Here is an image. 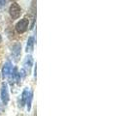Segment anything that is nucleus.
<instances>
[{"label":"nucleus","instance_id":"2","mask_svg":"<svg viewBox=\"0 0 129 116\" xmlns=\"http://www.w3.org/2000/svg\"><path fill=\"white\" fill-rule=\"evenodd\" d=\"M9 13H10V16L13 19H17L20 17V14H21V9L18 3H13L11 6H10V9H9Z\"/></svg>","mask_w":129,"mask_h":116},{"label":"nucleus","instance_id":"6","mask_svg":"<svg viewBox=\"0 0 129 116\" xmlns=\"http://www.w3.org/2000/svg\"><path fill=\"white\" fill-rule=\"evenodd\" d=\"M20 49H21V46L19 44H16L13 46V51H12V55L15 58V61H18L19 60V56H20Z\"/></svg>","mask_w":129,"mask_h":116},{"label":"nucleus","instance_id":"8","mask_svg":"<svg viewBox=\"0 0 129 116\" xmlns=\"http://www.w3.org/2000/svg\"><path fill=\"white\" fill-rule=\"evenodd\" d=\"M27 97H28V91H27V88H25V89L23 90V92H22V95H21V105H22V106L25 104Z\"/></svg>","mask_w":129,"mask_h":116},{"label":"nucleus","instance_id":"9","mask_svg":"<svg viewBox=\"0 0 129 116\" xmlns=\"http://www.w3.org/2000/svg\"><path fill=\"white\" fill-rule=\"evenodd\" d=\"M32 96H33V93L32 92H30L29 94H28V97H27V109L30 110L31 108V102H32Z\"/></svg>","mask_w":129,"mask_h":116},{"label":"nucleus","instance_id":"1","mask_svg":"<svg viewBox=\"0 0 129 116\" xmlns=\"http://www.w3.org/2000/svg\"><path fill=\"white\" fill-rule=\"evenodd\" d=\"M32 65H33V59H32V57L29 55V56H27V57L25 58L23 67H22L21 71L19 73L20 77H24L27 74L30 73V70H31V68H32Z\"/></svg>","mask_w":129,"mask_h":116},{"label":"nucleus","instance_id":"4","mask_svg":"<svg viewBox=\"0 0 129 116\" xmlns=\"http://www.w3.org/2000/svg\"><path fill=\"white\" fill-rule=\"evenodd\" d=\"M9 91H8V86L6 83H3L1 86V100H2V103L3 104L6 105L7 103H9Z\"/></svg>","mask_w":129,"mask_h":116},{"label":"nucleus","instance_id":"11","mask_svg":"<svg viewBox=\"0 0 129 116\" xmlns=\"http://www.w3.org/2000/svg\"><path fill=\"white\" fill-rule=\"evenodd\" d=\"M1 41H2V37H1V35H0V43H1Z\"/></svg>","mask_w":129,"mask_h":116},{"label":"nucleus","instance_id":"7","mask_svg":"<svg viewBox=\"0 0 129 116\" xmlns=\"http://www.w3.org/2000/svg\"><path fill=\"white\" fill-rule=\"evenodd\" d=\"M33 47H34V38L29 37L26 45V52H31L33 50Z\"/></svg>","mask_w":129,"mask_h":116},{"label":"nucleus","instance_id":"3","mask_svg":"<svg viewBox=\"0 0 129 116\" xmlns=\"http://www.w3.org/2000/svg\"><path fill=\"white\" fill-rule=\"evenodd\" d=\"M28 25H29V19H20L19 22L16 24V30L19 34H22V33H24L28 29Z\"/></svg>","mask_w":129,"mask_h":116},{"label":"nucleus","instance_id":"5","mask_svg":"<svg viewBox=\"0 0 129 116\" xmlns=\"http://www.w3.org/2000/svg\"><path fill=\"white\" fill-rule=\"evenodd\" d=\"M11 71H12V63L10 61H7L5 65L3 66V69H2V75H3V77H8L11 74Z\"/></svg>","mask_w":129,"mask_h":116},{"label":"nucleus","instance_id":"10","mask_svg":"<svg viewBox=\"0 0 129 116\" xmlns=\"http://www.w3.org/2000/svg\"><path fill=\"white\" fill-rule=\"evenodd\" d=\"M5 2H6V0H0V8L5 4Z\"/></svg>","mask_w":129,"mask_h":116}]
</instances>
